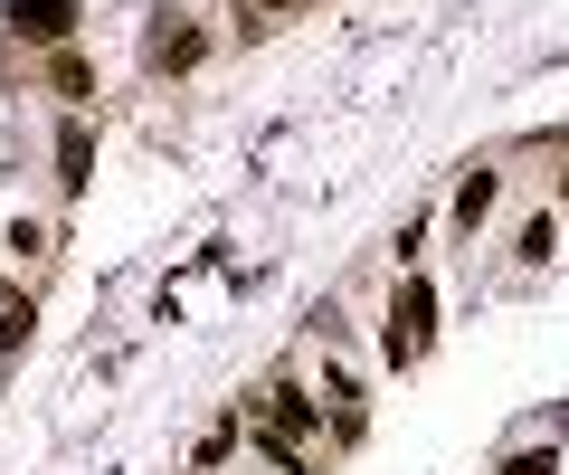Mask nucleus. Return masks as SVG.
<instances>
[{"mask_svg": "<svg viewBox=\"0 0 569 475\" xmlns=\"http://www.w3.org/2000/svg\"><path fill=\"white\" fill-rule=\"evenodd\" d=\"M142 58H152V67H200V29H152Z\"/></svg>", "mask_w": 569, "mask_h": 475, "instance_id": "obj_4", "label": "nucleus"}, {"mask_svg": "<svg viewBox=\"0 0 569 475\" xmlns=\"http://www.w3.org/2000/svg\"><path fill=\"white\" fill-rule=\"evenodd\" d=\"M427 314H437V305H427V286L408 276V286H399V305H389V352H399V362L427 343Z\"/></svg>", "mask_w": 569, "mask_h": 475, "instance_id": "obj_2", "label": "nucleus"}, {"mask_svg": "<svg viewBox=\"0 0 569 475\" xmlns=\"http://www.w3.org/2000/svg\"><path fill=\"white\" fill-rule=\"evenodd\" d=\"M58 181H67V190L96 181V144H86V125H67V133H58Z\"/></svg>", "mask_w": 569, "mask_h": 475, "instance_id": "obj_3", "label": "nucleus"}, {"mask_svg": "<svg viewBox=\"0 0 569 475\" xmlns=\"http://www.w3.org/2000/svg\"><path fill=\"white\" fill-rule=\"evenodd\" d=\"M0 20L20 29V39H67V29H77V0H10Z\"/></svg>", "mask_w": 569, "mask_h": 475, "instance_id": "obj_1", "label": "nucleus"}, {"mask_svg": "<svg viewBox=\"0 0 569 475\" xmlns=\"http://www.w3.org/2000/svg\"><path fill=\"white\" fill-rule=\"evenodd\" d=\"M485 209H493V171H475V181H466V190H456V219H466V228H475V219H485Z\"/></svg>", "mask_w": 569, "mask_h": 475, "instance_id": "obj_5", "label": "nucleus"}, {"mask_svg": "<svg viewBox=\"0 0 569 475\" xmlns=\"http://www.w3.org/2000/svg\"><path fill=\"white\" fill-rule=\"evenodd\" d=\"M503 475H550V456H512V466Z\"/></svg>", "mask_w": 569, "mask_h": 475, "instance_id": "obj_6", "label": "nucleus"}, {"mask_svg": "<svg viewBox=\"0 0 569 475\" xmlns=\"http://www.w3.org/2000/svg\"><path fill=\"white\" fill-rule=\"evenodd\" d=\"M276 10H284V0H276Z\"/></svg>", "mask_w": 569, "mask_h": 475, "instance_id": "obj_7", "label": "nucleus"}]
</instances>
